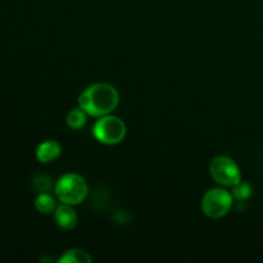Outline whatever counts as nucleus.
Segmentation results:
<instances>
[{
    "mask_svg": "<svg viewBox=\"0 0 263 263\" xmlns=\"http://www.w3.org/2000/svg\"><path fill=\"white\" fill-rule=\"evenodd\" d=\"M231 194H233V197L235 198V199L247 200L252 197V186L248 182L240 181L239 184H236L235 186H233Z\"/></svg>",
    "mask_w": 263,
    "mask_h": 263,
    "instance_id": "nucleus-11",
    "label": "nucleus"
},
{
    "mask_svg": "<svg viewBox=\"0 0 263 263\" xmlns=\"http://www.w3.org/2000/svg\"><path fill=\"white\" fill-rule=\"evenodd\" d=\"M32 186L37 193H48L51 189V180L45 175H37L33 177Z\"/></svg>",
    "mask_w": 263,
    "mask_h": 263,
    "instance_id": "nucleus-12",
    "label": "nucleus"
},
{
    "mask_svg": "<svg viewBox=\"0 0 263 263\" xmlns=\"http://www.w3.org/2000/svg\"><path fill=\"white\" fill-rule=\"evenodd\" d=\"M87 113L82 109L81 107L74 108V109L69 110L68 115H67V125L72 130H81L85 127L87 122Z\"/></svg>",
    "mask_w": 263,
    "mask_h": 263,
    "instance_id": "nucleus-9",
    "label": "nucleus"
},
{
    "mask_svg": "<svg viewBox=\"0 0 263 263\" xmlns=\"http://www.w3.org/2000/svg\"><path fill=\"white\" fill-rule=\"evenodd\" d=\"M55 195L62 203L69 205H77L84 202L89 193V185L86 180L79 174H66L57 181Z\"/></svg>",
    "mask_w": 263,
    "mask_h": 263,
    "instance_id": "nucleus-2",
    "label": "nucleus"
},
{
    "mask_svg": "<svg viewBox=\"0 0 263 263\" xmlns=\"http://www.w3.org/2000/svg\"><path fill=\"white\" fill-rule=\"evenodd\" d=\"M234 204V197L222 187H213L204 193L202 198V211L207 217L217 220L230 212Z\"/></svg>",
    "mask_w": 263,
    "mask_h": 263,
    "instance_id": "nucleus-4",
    "label": "nucleus"
},
{
    "mask_svg": "<svg viewBox=\"0 0 263 263\" xmlns=\"http://www.w3.org/2000/svg\"><path fill=\"white\" fill-rule=\"evenodd\" d=\"M126 125L120 117L105 115L99 117L92 127V135L99 143L105 145L120 144L126 136Z\"/></svg>",
    "mask_w": 263,
    "mask_h": 263,
    "instance_id": "nucleus-3",
    "label": "nucleus"
},
{
    "mask_svg": "<svg viewBox=\"0 0 263 263\" xmlns=\"http://www.w3.org/2000/svg\"><path fill=\"white\" fill-rule=\"evenodd\" d=\"M59 263H90L92 262L91 256L86 251L80 248L68 249L58 259Z\"/></svg>",
    "mask_w": 263,
    "mask_h": 263,
    "instance_id": "nucleus-8",
    "label": "nucleus"
},
{
    "mask_svg": "<svg viewBox=\"0 0 263 263\" xmlns=\"http://www.w3.org/2000/svg\"><path fill=\"white\" fill-rule=\"evenodd\" d=\"M54 220H55L57 225L63 230H72L77 225L79 216H77L76 211L72 208V205L63 203L54 211Z\"/></svg>",
    "mask_w": 263,
    "mask_h": 263,
    "instance_id": "nucleus-6",
    "label": "nucleus"
},
{
    "mask_svg": "<svg viewBox=\"0 0 263 263\" xmlns=\"http://www.w3.org/2000/svg\"><path fill=\"white\" fill-rule=\"evenodd\" d=\"M210 174L217 184L233 187L241 181V172L238 163L228 156H218L210 164Z\"/></svg>",
    "mask_w": 263,
    "mask_h": 263,
    "instance_id": "nucleus-5",
    "label": "nucleus"
},
{
    "mask_svg": "<svg viewBox=\"0 0 263 263\" xmlns=\"http://www.w3.org/2000/svg\"><path fill=\"white\" fill-rule=\"evenodd\" d=\"M62 154V145L57 140H45L36 148V158L40 163H50Z\"/></svg>",
    "mask_w": 263,
    "mask_h": 263,
    "instance_id": "nucleus-7",
    "label": "nucleus"
},
{
    "mask_svg": "<svg viewBox=\"0 0 263 263\" xmlns=\"http://www.w3.org/2000/svg\"><path fill=\"white\" fill-rule=\"evenodd\" d=\"M35 208L37 212L48 215L55 211V199L49 193H39L35 199Z\"/></svg>",
    "mask_w": 263,
    "mask_h": 263,
    "instance_id": "nucleus-10",
    "label": "nucleus"
},
{
    "mask_svg": "<svg viewBox=\"0 0 263 263\" xmlns=\"http://www.w3.org/2000/svg\"><path fill=\"white\" fill-rule=\"evenodd\" d=\"M120 103V94L115 86L105 82L90 85L79 97V105L91 117L110 115Z\"/></svg>",
    "mask_w": 263,
    "mask_h": 263,
    "instance_id": "nucleus-1",
    "label": "nucleus"
}]
</instances>
